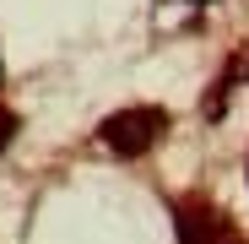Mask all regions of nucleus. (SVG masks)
Masks as SVG:
<instances>
[{
    "mask_svg": "<svg viewBox=\"0 0 249 244\" xmlns=\"http://www.w3.org/2000/svg\"><path fill=\"white\" fill-rule=\"evenodd\" d=\"M11 136H17V114H11V109H0V147H6Z\"/></svg>",
    "mask_w": 249,
    "mask_h": 244,
    "instance_id": "obj_3",
    "label": "nucleus"
},
{
    "mask_svg": "<svg viewBox=\"0 0 249 244\" xmlns=\"http://www.w3.org/2000/svg\"><path fill=\"white\" fill-rule=\"evenodd\" d=\"M162 131H168V114L136 103V109L108 114L103 125H98V141H103L108 152H119V157H141L146 147H157V136H162Z\"/></svg>",
    "mask_w": 249,
    "mask_h": 244,
    "instance_id": "obj_1",
    "label": "nucleus"
},
{
    "mask_svg": "<svg viewBox=\"0 0 249 244\" xmlns=\"http://www.w3.org/2000/svg\"><path fill=\"white\" fill-rule=\"evenodd\" d=\"M0 81H6V65H0Z\"/></svg>",
    "mask_w": 249,
    "mask_h": 244,
    "instance_id": "obj_5",
    "label": "nucleus"
},
{
    "mask_svg": "<svg viewBox=\"0 0 249 244\" xmlns=\"http://www.w3.org/2000/svg\"><path fill=\"white\" fill-rule=\"evenodd\" d=\"M190 6H212V0H190Z\"/></svg>",
    "mask_w": 249,
    "mask_h": 244,
    "instance_id": "obj_4",
    "label": "nucleus"
},
{
    "mask_svg": "<svg viewBox=\"0 0 249 244\" xmlns=\"http://www.w3.org/2000/svg\"><path fill=\"white\" fill-rule=\"evenodd\" d=\"M174 223H179V244H217L222 233V212L206 206V201H179Z\"/></svg>",
    "mask_w": 249,
    "mask_h": 244,
    "instance_id": "obj_2",
    "label": "nucleus"
}]
</instances>
